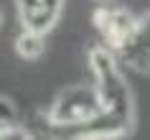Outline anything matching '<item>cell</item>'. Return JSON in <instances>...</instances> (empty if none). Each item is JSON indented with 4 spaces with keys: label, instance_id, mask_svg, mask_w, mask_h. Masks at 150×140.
Listing matches in <instances>:
<instances>
[{
    "label": "cell",
    "instance_id": "cell-1",
    "mask_svg": "<svg viewBox=\"0 0 150 140\" xmlns=\"http://www.w3.org/2000/svg\"><path fill=\"white\" fill-rule=\"evenodd\" d=\"M117 64L120 59L110 46H97L89 54V69H92V77H94L97 92L102 97L104 117L112 122V127L117 130L120 138H125L132 130L135 107H132L130 87H127L125 77L120 74Z\"/></svg>",
    "mask_w": 150,
    "mask_h": 140
},
{
    "label": "cell",
    "instance_id": "cell-2",
    "mask_svg": "<svg viewBox=\"0 0 150 140\" xmlns=\"http://www.w3.org/2000/svg\"><path fill=\"white\" fill-rule=\"evenodd\" d=\"M102 112V97L94 84H74L56 94V99L46 112V122L51 132L74 138L84 125L99 117Z\"/></svg>",
    "mask_w": 150,
    "mask_h": 140
},
{
    "label": "cell",
    "instance_id": "cell-3",
    "mask_svg": "<svg viewBox=\"0 0 150 140\" xmlns=\"http://www.w3.org/2000/svg\"><path fill=\"white\" fill-rule=\"evenodd\" d=\"M137 18L130 10L115 8V5H102L94 10V28L102 33L104 46H110L112 51H117L130 36H132Z\"/></svg>",
    "mask_w": 150,
    "mask_h": 140
},
{
    "label": "cell",
    "instance_id": "cell-4",
    "mask_svg": "<svg viewBox=\"0 0 150 140\" xmlns=\"http://www.w3.org/2000/svg\"><path fill=\"white\" fill-rule=\"evenodd\" d=\"M115 54L125 66H130L135 71H142V74H150V13L137 21L132 36Z\"/></svg>",
    "mask_w": 150,
    "mask_h": 140
},
{
    "label": "cell",
    "instance_id": "cell-5",
    "mask_svg": "<svg viewBox=\"0 0 150 140\" xmlns=\"http://www.w3.org/2000/svg\"><path fill=\"white\" fill-rule=\"evenodd\" d=\"M43 36H46V33L23 26V31H18V36H16L18 56H23V59H38V56L43 54Z\"/></svg>",
    "mask_w": 150,
    "mask_h": 140
},
{
    "label": "cell",
    "instance_id": "cell-6",
    "mask_svg": "<svg viewBox=\"0 0 150 140\" xmlns=\"http://www.w3.org/2000/svg\"><path fill=\"white\" fill-rule=\"evenodd\" d=\"M21 120H18V112L16 107H13V99L10 97H3L0 99V130L3 127H13V125H18Z\"/></svg>",
    "mask_w": 150,
    "mask_h": 140
}]
</instances>
